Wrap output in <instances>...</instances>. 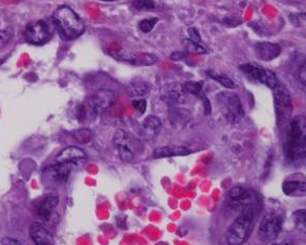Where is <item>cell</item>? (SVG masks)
Returning <instances> with one entry per match:
<instances>
[{
	"mask_svg": "<svg viewBox=\"0 0 306 245\" xmlns=\"http://www.w3.org/2000/svg\"><path fill=\"white\" fill-rule=\"evenodd\" d=\"M53 22L59 33L67 40L80 37L85 30L83 20L72 7L61 5L53 14Z\"/></svg>",
	"mask_w": 306,
	"mask_h": 245,
	"instance_id": "6da1fadb",
	"label": "cell"
},
{
	"mask_svg": "<svg viewBox=\"0 0 306 245\" xmlns=\"http://www.w3.org/2000/svg\"><path fill=\"white\" fill-rule=\"evenodd\" d=\"M257 214L258 212L255 211L241 212V214L234 220L226 231L225 240L227 245H242L248 241L253 231Z\"/></svg>",
	"mask_w": 306,
	"mask_h": 245,
	"instance_id": "7a4b0ae2",
	"label": "cell"
},
{
	"mask_svg": "<svg viewBox=\"0 0 306 245\" xmlns=\"http://www.w3.org/2000/svg\"><path fill=\"white\" fill-rule=\"evenodd\" d=\"M114 102V92L109 89H100L90 96L84 104L80 107L79 116L80 120L86 118H95L97 115L104 112L111 107Z\"/></svg>",
	"mask_w": 306,
	"mask_h": 245,
	"instance_id": "3957f363",
	"label": "cell"
},
{
	"mask_svg": "<svg viewBox=\"0 0 306 245\" xmlns=\"http://www.w3.org/2000/svg\"><path fill=\"white\" fill-rule=\"evenodd\" d=\"M230 207L241 212L255 211L259 212L260 199L256 192L242 187H234L229 192Z\"/></svg>",
	"mask_w": 306,
	"mask_h": 245,
	"instance_id": "277c9868",
	"label": "cell"
},
{
	"mask_svg": "<svg viewBox=\"0 0 306 245\" xmlns=\"http://www.w3.org/2000/svg\"><path fill=\"white\" fill-rule=\"evenodd\" d=\"M217 102L226 120L235 124L245 115L239 97L233 92H222L217 96Z\"/></svg>",
	"mask_w": 306,
	"mask_h": 245,
	"instance_id": "5b68a950",
	"label": "cell"
},
{
	"mask_svg": "<svg viewBox=\"0 0 306 245\" xmlns=\"http://www.w3.org/2000/svg\"><path fill=\"white\" fill-rule=\"evenodd\" d=\"M283 226V216L278 212H270L266 214L259 226L258 236L263 242H272L279 236Z\"/></svg>",
	"mask_w": 306,
	"mask_h": 245,
	"instance_id": "8992f818",
	"label": "cell"
},
{
	"mask_svg": "<svg viewBox=\"0 0 306 245\" xmlns=\"http://www.w3.org/2000/svg\"><path fill=\"white\" fill-rule=\"evenodd\" d=\"M239 68L243 74L250 79V80L264 84L265 86L270 87L272 89L275 88V86L279 83L276 75L271 72V70L265 69L259 65L247 63V64L240 65Z\"/></svg>",
	"mask_w": 306,
	"mask_h": 245,
	"instance_id": "52a82bcc",
	"label": "cell"
},
{
	"mask_svg": "<svg viewBox=\"0 0 306 245\" xmlns=\"http://www.w3.org/2000/svg\"><path fill=\"white\" fill-rule=\"evenodd\" d=\"M273 90H274L275 104H276L279 120L281 122L288 120L293 111L292 98H290L288 89L283 84H281L279 82L276 86H275V88H273Z\"/></svg>",
	"mask_w": 306,
	"mask_h": 245,
	"instance_id": "ba28073f",
	"label": "cell"
},
{
	"mask_svg": "<svg viewBox=\"0 0 306 245\" xmlns=\"http://www.w3.org/2000/svg\"><path fill=\"white\" fill-rule=\"evenodd\" d=\"M112 144L121 161L129 163L135 159V152H133L131 139L126 131L123 129H117L113 134Z\"/></svg>",
	"mask_w": 306,
	"mask_h": 245,
	"instance_id": "9c48e42d",
	"label": "cell"
},
{
	"mask_svg": "<svg viewBox=\"0 0 306 245\" xmlns=\"http://www.w3.org/2000/svg\"><path fill=\"white\" fill-rule=\"evenodd\" d=\"M77 164L69 163H61L44 169L43 180L46 184H60L67 180L70 174L75 170Z\"/></svg>",
	"mask_w": 306,
	"mask_h": 245,
	"instance_id": "30bf717a",
	"label": "cell"
},
{
	"mask_svg": "<svg viewBox=\"0 0 306 245\" xmlns=\"http://www.w3.org/2000/svg\"><path fill=\"white\" fill-rule=\"evenodd\" d=\"M52 31L48 23L43 20H38L29 23L26 29L27 40L35 45H41L49 40Z\"/></svg>",
	"mask_w": 306,
	"mask_h": 245,
	"instance_id": "8fae6325",
	"label": "cell"
},
{
	"mask_svg": "<svg viewBox=\"0 0 306 245\" xmlns=\"http://www.w3.org/2000/svg\"><path fill=\"white\" fill-rule=\"evenodd\" d=\"M283 193L290 197L306 196V176L302 173H295L286 177L282 185Z\"/></svg>",
	"mask_w": 306,
	"mask_h": 245,
	"instance_id": "7c38bea8",
	"label": "cell"
},
{
	"mask_svg": "<svg viewBox=\"0 0 306 245\" xmlns=\"http://www.w3.org/2000/svg\"><path fill=\"white\" fill-rule=\"evenodd\" d=\"M112 57L117 60H121L123 62L129 63L131 65L135 66H150L155 64L158 62V57L153 54H132L128 56H122V54H111Z\"/></svg>",
	"mask_w": 306,
	"mask_h": 245,
	"instance_id": "4fadbf2b",
	"label": "cell"
},
{
	"mask_svg": "<svg viewBox=\"0 0 306 245\" xmlns=\"http://www.w3.org/2000/svg\"><path fill=\"white\" fill-rule=\"evenodd\" d=\"M286 160L289 163H297L306 160V144L286 138L284 145Z\"/></svg>",
	"mask_w": 306,
	"mask_h": 245,
	"instance_id": "5bb4252c",
	"label": "cell"
},
{
	"mask_svg": "<svg viewBox=\"0 0 306 245\" xmlns=\"http://www.w3.org/2000/svg\"><path fill=\"white\" fill-rule=\"evenodd\" d=\"M85 161H86V153L84 152V150L76 146L64 148L56 156V163H69L78 164L79 163H83Z\"/></svg>",
	"mask_w": 306,
	"mask_h": 245,
	"instance_id": "9a60e30c",
	"label": "cell"
},
{
	"mask_svg": "<svg viewBox=\"0 0 306 245\" xmlns=\"http://www.w3.org/2000/svg\"><path fill=\"white\" fill-rule=\"evenodd\" d=\"M287 138L306 144V117L297 116L289 123Z\"/></svg>",
	"mask_w": 306,
	"mask_h": 245,
	"instance_id": "2e32d148",
	"label": "cell"
},
{
	"mask_svg": "<svg viewBox=\"0 0 306 245\" xmlns=\"http://www.w3.org/2000/svg\"><path fill=\"white\" fill-rule=\"evenodd\" d=\"M256 56L262 61H272L281 54V47L278 44L270 42H259L255 44Z\"/></svg>",
	"mask_w": 306,
	"mask_h": 245,
	"instance_id": "e0dca14e",
	"label": "cell"
},
{
	"mask_svg": "<svg viewBox=\"0 0 306 245\" xmlns=\"http://www.w3.org/2000/svg\"><path fill=\"white\" fill-rule=\"evenodd\" d=\"M58 196L50 194L40 202L38 207V216L44 221H50L58 204Z\"/></svg>",
	"mask_w": 306,
	"mask_h": 245,
	"instance_id": "ac0fdd59",
	"label": "cell"
},
{
	"mask_svg": "<svg viewBox=\"0 0 306 245\" xmlns=\"http://www.w3.org/2000/svg\"><path fill=\"white\" fill-rule=\"evenodd\" d=\"M30 238L36 245H52L53 237L51 233L40 223H33L29 226Z\"/></svg>",
	"mask_w": 306,
	"mask_h": 245,
	"instance_id": "d6986e66",
	"label": "cell"
},
{
	"mask_svg": "<svg viewBox=\"0 0 306 245\" xmlns=\"http://www.w3.org/2000/svg\"><path fill=\"white\" fill-rule=\"evenodd\" d=\"M190 153V150L184 146H166L155 149L153 151V157L154 159H165V157L184 156Z\"/></svg>",
	"mask_w": 306,
	"mask_h": 245,
	"instance_id": "ffe728a7",
	"label": "cell"
},
{
	"mask_svg": "<svg viewBox=\"0 0 306 245\" xmlns=\"http://www.w3.org/2000/svg\"><path fill=\"white\" fill-rule=\"evenodd\" d=\"M142 132L147 138H153L160 133L162 129V122L158 116L149 115L140 125Z\"/></svg>",
	"mask_w": 306,
	"mask_h": 245,
	"instance_id": "44dd1931",
	"label": "cell"
},
{
	"mask_svg": "<svg viewBox=\"0 0 306 245\" xmlns=\"http://www.w3.org/2000/svg\"><path fill=\"white\" fill-rule=\"evenodd\" d=\"M129 90L132 96L143 97L148 92L149 87L145 81L140 80V79H136L135 81H132L130 83Z\"/></svg>",
	"mask_w": 306,
	"mask_h": 245,
	"instance_id": "7402d4cb",
	"label": "cell"
},
{
	"mask_svg": "<svg viewBox=\"0 0 306 245\" xmlns=\"http://www.w3.org/2000/svg\"><path fill=\"white\" fill-rule=\"evenodd\" d=\"M207 75L215 80L216 82H218L219 84H222L225 88L229 89H235L236 88V83H235L232 79H230L229 77H226L225 75H222V74H216L213 70H208Z\"/></svg>",
	"mask_w": 306,
	"mask_h": 245,
	"instance_id": "603a6c76",
	"label": "cell"
},
{
	"mask_svg": "<svg viewBox=\"0 0 306 245\" xmlns=\"http://www.w3.org/2000/svg\"><path fill=\"white\" fill-rule=\"evenodd\" d=\"M293 220L298 230L306 233V210L296 211L293 214Z\"/></svg>",
	"mask_w": 306,
	"mask_h": 245,
	"instance_id": "cb8c5ba5",
	"label": "cell"
},
{
	"mask_svg": "<svg viewBox=\"0 0 306 245\" xmlns=\"http://www.w3.org/2000/svg\"><path fill=\"white\" fill-rule=\"evenodd\" d=\"M184 47L186 52L188 53H192V54H207L208 51L203 45L195 43L190 39H186L184 41Z\"/></svg>",
	"mask_w": 306,
	"mask_h": 245,
	"instance_id": "d4e9b609",
	"label": "cell"
},
{
	"mask_svg": "<svg viewBox=\"0 0 306 245\" xmlns=\"http://www.w3.org/2000/svg\"><path fill=\"white\" fill-rule=\"evenodd\" d=\"M132 7L137 11H152L155 9L153 0H133Z\"/></svg>",
	"mask_w": 306,
	"mask_h": 245,
	"instance_id": "484cf974",
	"label": "cell"
},
{
	"mask_svg": "<svg viewBox=\"0 0 306 245\" xmlns=\"http://www.w3.org/2000/svg\"><path fill=\"white\" fill-rule=\"evenodd\" d=\"M74 137L80 141V143H89V141L92 139V132L89 129L86 128H82V129H78L76 131L73 132Z\"/></svg>",
	"mask_w": 306,
	"mask_h": 245,
	"instance_id": "4316f807",
	"label": "cell"
},
{
	"mask_svg": "<svg viewBox=\"0 0 306 245\" xmlns=\"http://www.w3.org/2000/svg\"><path fill=\"white\" fill-rule=\"evenodd\" d=\"M158 21H159L158 18L143 19L139 23V28L140 29V31H143V33L148 34V33H150V31L154 28V27H155L156 23H158Z\"/></svg>",
	"mask_w": 306,
	"mask_h": 245,
	"instance_id": "83f0119b",
	"label": "cell"
},
{
	"mask_svg": "<svg viewBox=\"0 0 306 245\" xmlns=\"http://www.w3.org/2000/svg\"><path fill=\"white\" fill-rule=\"evenodd\" d=\"M184 90L195 96H199L202 90V82H187L184 85Z\"/></svg>",
	"mask_w": 306,
	"mask_h": 245,
	"instance_id": "f1b7e54d",
	"label": "cell"
},
{
	"mask_svg": "<svg viewBox=\"0 0 306 245\" xmlns=\"http://www.w3.org/2000/svg\"><path fill=\"white\" fill-rule=\"evenodd\" d=\"M12 37H13L12 28H6L3 30H0V50L4 49V47L9 44Z\"/></svg>",
	"mask_w": 306,
	"mask_h": 245,
	"instance_id": "f546056e",
	"label": "cell"
},
{
	"mask_svg": "<svg viewBox=\"0 0 306 245\" xmlns=\"http://www.w3.org/2000/svg\"><path fill=\"white\" fill-rule=\"evenodd\" d=\"M132 107L135 108L139 114H143V113H145V111H146L147 102H146V100H143V99L133 100V101H132Z\"/></svg>",
	"mask_w": 306,
	"mask_h": 245,
	"instance_id": "4dcf8cb0",
	"label": "cell"
},
{
	"mask_svg": "<svg viewBox=\"0 0 306 245\" xmlns=\"http://www.w3.org/2000/svg\"><path fill=\"white\" fill-rule=\"evenodd\" d=\"M188 31H189V39H190V40H192L195 43H198V44L202 45L201 37H200L197 29H196L195 27H190L189 29H188Z\"/></svg>",
	"mask_w": 306,
	"mask_h": 245,
	"instance_id": "1f68e13d",
	"label": "cell"
},
{
	"mask_svg": "<svg viewBox=\"0 0 306 245\" xmlns=\"http://www.w3.org/2000/svg\"><path fill=\"white\" fill-rule=\"evenodd\" d=\"M299 79H300V81L302 82V84H304L306 86V61L303 63L302 66L300 67Z\"/></svg>",
	"mask_w": 306,
	"mask_h": 245,
	"instance_id": "d6a6232c",
	"label": "cell"
},
{
	"mask_svg": "<svg viewBox=\"0 0 306 245\" xmlns=\"http://www.w3.org/2000/svg\"><path fill=\"white\" fill-rule=\"evenodd\" d=\"M1 243L2 245H22L18 240L11 238V237H4Z\"/></svg>",
	"mask_w": 306,
	"mask_h": 245,
	"instance_id": "836d02e7",
	"label": "cell"
},
{
	"mask_svg": "<svg viewBox=\"0 0 306 245\" xmlns=\"http://www.w3.org/2000/svg\"><path fill=\"white\" fill-rule=\"evenodd\" d=\"M186 56L185 53H182V52H175L171 54L170 59L173 60V61H178V60H182L184 57Z\"/></svg>",
	"mask_w": 306,
	"mask_h": 245,
	"instance_id": "e575fe53",
	"label": "cell"
},
{
	"mask_svg": "<svg viewBox=\"0 0 306 245\" xmlns=\"http://www.w3.org/2000/svg\"><path fill=\"white\" fill-rule=\"evenodd\" d=\"M272 245H294V244H293L292 241L286 240V241H282L280 243H275V244H272Z\"/></svg>",
	"mask_w": 306,
	"mask_h": 245,
	"instance_id": "d590c367",
	"label": "cell"
},
{
	"mask_svg": "<svg viewBox=\"0 0 306 245\" xmlns=\"http://www.w3.org/2000/svg\"><path fill=\"white\" fill-rule=\"evenodd\" d=\"M102 1H116V0H102Z\"/></svg>",
	"mask_w": 306,
	"mask_h": 245,
	"instance_id": "8d00e7d4",
	"label": "cell"
}]
</instances>
